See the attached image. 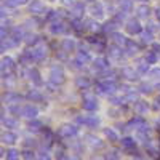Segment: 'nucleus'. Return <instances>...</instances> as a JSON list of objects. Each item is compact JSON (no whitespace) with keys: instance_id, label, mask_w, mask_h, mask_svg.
<instances>
[{"instance_id":"nucleus-1","label":"nucleus","mask_w":160,"mask_h":160,"mask_svg":"<svg viewBox=\"0 0 160 160\" xmlns=\"http://www.w3.org/2000/svg\"><path fill=\"white\" fill-rule=\"evenodd\" d=\"M115 88H117V85L112 80H102V82H99L96 85L98 93H112V91H115Z\"/></svg>"},{"instance_id":"nucleus-2","label":"nucleus","mask_w":160,"mask_h":160,"mask_svg":"<svg viewBox=\"0 0 160 160\" xmlns=\"http://www.w3.org/2000/svg\"><path fill=\"white\" fill-rule=\"evenodd\" d=\"M50 82L55 83V85H61V83L64 82V72H62V69L53 68V69L50 71Z\"/></svg>"},{"instance_id":"nucleus-3","label":"nucleus","mask_w":160,"mask_h":160,"mask_svg":"<svg viewBox=\"0 0 160 160\" xmlns=\"http://www.w3.org/2000/svg\"><path fill=\"white\" fill-rule=\"evenodd\" d=\"M125 28H127V32H128V34H133V35L142 32V28H141V24H139L138 19H130V21L125 24Z\"/></svg>"},{"instance_id":"nucleus-4","label":"nucleus","mask_w":160,"mask_h":160,"mask_svg":"<svg viewBox=\"0 0 160 160\" xmlns=\"http://www.w3.org/2000/svg\"><path fill=\"white\" fill-rule=\"evenodd\" d=\"M77 131H78V128L75 125H62L59 128V135L62 138H71V136H75L77 135Z\"/></svg>"},{"instance_id":"nucleus-5","label":"nucleus","mask_w":160,"mask_h":160,"mask_svg":"<svg viewBox=\"0 0 160 160\" xmlns=\"http://www.w3.org/2000/svg\"><path fill=\"white\" fill-rule=\"evenodd\" d=\"M82 106H83V109H85V111L93 112V111H96V109H98V101H96L95 96H85Z\"/></svg>"},{"instance_id":"nucleus-6","label":"nucleus","mask_w":160,"mask_h":160,"mask_svg":"<svg viewBox=\"0 0 160 160\" xmlns=\"http://www.w3.org/2000/svg\"><path fill=\"white\" fill-rule=\"evenodd\" d=\"M50 32L51 34H66L68 32V28H66V24L61 22V21H53L50 24Z\"/></svg>"},{"instance_id":"nucleus-7","label":"nucleus","mask_w":160,"mask_h":160,"mask_svg":"<svg viewBox=\"0 0 160 160\" xmlns=\"http://www.w3.org/2000/svg\"><path fill=\"white\" fill-rule=\"evenodd\" d=\"M31 53H32V59L37 61V62L38 61H43L45 56H47V50L43 47H35V48L31 50Z\"/></svg>"},{"instance_id":"nucleus-8","label":"nucleus","mask_w":160,"mask_h":160,"mask_svg":"<svg viewBox=\"0 0 160 160\" xmlns=\"http://www.w3.org/2000/svg\"><path fill=\"white\" fill-rule=\"evenodd\" d=\"M13 69H15V61L8 56H3L2 58V75H5L8 71L13 72Z\"/></svg>"},{"instance_id":"nucleus-9","label":"nucleus","mask_w":160,"mask_h":160,"mask_svg":"<svg viewBox=\"0 0 160 160\" xmlns=\"http://www.w3.org/2000/svg\"><path fill=\"white\" fill-rule=\"evenodd\" d=\"M37 114H38V111H37L35 106L28 104V106H24V108H22V115H24V117H28V118H35Z\"/></svg>"},{"instance_id":"nucleus-10","label":"nucleus","mask_w":160,"mask_h":160,"mask_svg":"<svg viewBox=\"0 0 160 160\" xmlns=\"http://www.w3.org/2000/svg\"><path fill=\"white\" fill-rule=\"evenodd\" d=\"M29 11L38 15V13H43V11H45V7H43V3L40 2V0H34V2L29 5Z\"/></svg>"},{"instance_id":"nucleus-11","label":"nucleus","mask_w":160,"mask_h":160,"mask_svg":"<svg viewBox=\"0 0 160 160\" xmlns=\"http://www.w3.org/2000/svg\"><path fill=\"white\" fill-rule=\"evenodd\" d=\"M111 37H112V40H114V43L118 45V47H125V43L128 42V40L125 38V35L120 34V32H112Z\"/></svg>"},{"instance_id":"nucleus-12","label":"nucleus","mask_w":160,"mask_h":160,"mask_svg":"<svg viewBox=\"0 0 160 160\" xmlns=\"http://www.w3.org/2000/svg\"><path fill=\"white\" fill-rule=\"evenodd\" d=\"M2 142L3 144H13V142H16V135L13 131H3L2 133Z\"/></svg>"},{"instance_id":"nucleus-13","label":"nucleus","mask_w":160,"mask_h":160,"mask_svg":"<svg viewBox=\"0 0 160 160\" xmlns=\"http://www.w3.org/2000/svg\"><path fill=\"white\" fill-rule=\"evenodd\" d=\"M21 99H22V96L21 95H16V93H13V91L5 93V95H3V101L5 102H19Z\"/></svg>"},{"instance_id":"nucleus-14","label":"nucleus","mask_w":160,"mask_h":160,"mask_svg":"<svg viewBox=\"0 0 160 160\" xmlns=\"http://www.w3.org/2000/svg\"><path fill=\"white\" fill-rule=\"evenodd\" d=\"M88 128H96L99 125V118L96 115H87L85 117V122H83Z\"/></svg>"},{"instance_id":"nucleus-15","label":"nucleus","mask_w":160,"mask_h":160,"mask_svg":"<svg viewBox=\"0 0 160 160\" xmlns=\"http://www.w3.org/2000/svg\"><path fill=\"white\" fill-rule=\"evenodd\" d=\"M90 13L93 15V18H102L104 16V11H102L101 5H98V3H93L90 7Z\"/></svg>"},{"instance_id":"nucleus-16","label":"nucleus","mask_w":160,"mask_h":160,"mask_svg":"<svg viewBox=\"0 0 160 160\" xmlns=\"http://www.w3.org/2000/svg\"><path fill=\"white\" fill-rule=\"evenodd\" d=\"M83 11H85L83 3H80V2L72 3V13H74V16H75V18H80V16L83 15Z\"/></svg>"},{"instance_id":"nucleus-17","label":"nucleus","mask_w":160,"mask_h":160,"mask_svg":"<svg viewBox=\"0 0 160 160\" xmlns=\"http://www.w3.org/2000/svg\"><path fill=\"white\" fill-rule=\"evenodd\" d=\"M122 146L127 149V151H135L136 149V141L133 138H123L122 139Z\"/></svg>"},{"instance_id":"nucleus-18","label":"nucleus","mask_w":160,"mask_h":160,"mask_svg":"<svg viewBox=\"0 0 160 160\" xmlns=\"http://www.w3.org/2000/svg\"><path fill=\"white\" fill-rule=\"evenodd\" d=\"M109 56L114 58V59H118V58H122V56H123V53L120 51L118 45H112V47L109 48Z\"/></svg>"},{"instance_id":"nucleus-19","label":"nucleus","mask_w":160,"mask_h":160,"mask_svg":"<svg viewBox=\"0 0 160 160\" xmlns=\"http://www.w3.org/2000/svg\"><path fill=\"white\" fill-rule=\"evenodd\" d=\"M122 72H123L125 78H128V80H136V78H138V71L131 69V68H125Z\"/></svg>"},{"instance_id":"nucleus-20","label":"nucleus","mask_w":160,"mask_h":160,"mask_svg":"<svg viewBox=\"0 0 160 160\" xmlns=\"http://www.w3.org/2000/svg\"><path fill=\"white\" fill-rule=\"evenodd\" d=\"M138 48H139V47H138V45H136L135 42H131V40H128V42L125 43V50H127V55H130V56H131V55H135V53L138 51Z\"/></svg>"},{"instance_id":"nucleus-21","label":"nucleus","mask_w":160,"mask_h":160,"mask_svg":"<svg viewBox=\"0 0 160 160\" xmlns=\"http://www.w3.org/2000/svg\"><path fill=\"white\" fill-rule=\"evenodd\" d=\"M75 85L78 87V88H88L90 87V80H88V77H77L75 78Z\"/></svg>"},{"instance_id":"nucleus-22","label":"nucleus","mask_w":160,"mask_h":160,"mask_svg":"<svg viewBox=\"0 0 160 160\" xmlns=\"http://www.w3.org/2000/svg\"><path fill=\"white\" fill-rule=\"evenodd\" d=\"M135 109H136V112L139 114V115H142V114H146L148 112V104H146L144 101H136V106H135Z\"/></svg>"},{"instance_id":"nucleus-23","label":"nucleus","mask_w":160,"mask_h":160,"mask_svg":"<svg viewBox=\"0 0 160 160\" xmlns=\"http://www.w3.org/2000/svg\"><path fill=\"white\" fill-rule=\"evenodd\" d=\"M120 10L125 11V13H130L133 10V3H131V0H120Z\"/></svg>"},{"instance_id":"nucleus-24","label":"nucleus","mask_w":160,"mask_h":160,"mask_svg":"<svg viewBox=\"0 0 160 160\" xmlns=\"http://www.w3.org/2000/svg\"><path fill=\"white\" fill-rule=\"evenodd\" d=\"M151 15V8L148 7V5H139V8H138V16L139 18H148Z\"/></svg>"},{"instance_id":"nucleus-25","label":"nucleus","mask_w":160,"mask_h":160,"mask_svg":"<svg viewBox=\"0 0 160 160\" xmlns=\"http://www.w3.org/2000/svg\"><path fill=\"white\" fill-rule=\"evenodd\" d=\"M2 122H3V125H5L7 128H16V127L19 125V123H18V120H16V118H11V117H10V118L3 117V118H2Z\"/></svg>"},{"instance_id":"nucleus-26","label":"nucleus","mask_w":160,"mask_h":160,"mask_svg":"<svg viewBox=\"0 0 160 160\" xmlns=\"http://www.w3.org/2000/svg\"><path fill=\"white\" fill-rule=\"evenodd\" d=\"M28 99H31V101H43V96L40 95V91L32 90V91L28 93Z\"/></svg>"},{"instance_id":"nucleus-27","label":"nucleus","mask_w":160,"mask_h":160,"mask_svg":"<svg viewBox=\"0 0 160 160\" xmlns=\"http://www.w3.org/2000/svg\"><path fill=\"white\" fill-rule=\"evenodd\" d=\"M152 34L151 31H146V32H141V43L146 45V43H151L152 42Z\"/></svg>"},{"instance_id":"nucleus-28","label":"nucleus","mask_w":160,"mask_h":160,"mask_svg":"<svg viewBox=\"0 0 160 160\" xmlns=\"http://www.w3.org/2000/svg\"><path fill=\"white\" fill-rule=\"evenodd\" d=\"M148 68H149V61L148 59H139V62H138V72L139 74H144V72H148Z\"/></svg>"},{"instance_id":"nucleus-29","label":"nucleus","mask_w":160,"mask_h":160,"mask_svg":"<svg viewBox=\"0 0 160 160\" xmlns=\"http://www.w3.org/2000/svg\"><path fill=\"white\" fill-rule=\"evenodd\" d=\"M72 28H74V31H75V32H78V34H80V32H83V31H85V22L82 24V22L78 21V18H75V19L72 21Z\"/></svg>"},{"instance_id":"nucleus-30","label":"nucleus","mask_w":160,"mask_h":160,"mask_svg":"<svg viewBox=\"0 0 160 160\" xmlns=\"http://www.w3.org/2000/svg\"><path fill=\"white\" fill-rule=\"evenodd\" d=\"M104 136L108 138L109 141H117V139H118L117 133H115L114 130H111V128H104Z\"/></svg>"},{"instance_id":"nucleus-31","label":"nucleus","mask_w":160,"mask_h":160,"mask_svg":"<svg viewBox=\"0 0 160 160\" xmlns=\"http://www.w3.org/2000/svg\"><path fill=\"white\" fill-rule=\"evenodd\" d=\"M95 68L96 69H101V71L108 69V61H106L104 58H96L95 59Z\"/></svg>"},{"instance_id":"nucleus-32","label":"nucleus","mask_w":160,"mask_h":160,"mask_svg":"<svg viewBox=\"0 0 160 160\" xmlns=\"http://www.w3.org/2000/svg\"><path fill=\"white\" fill-rule=\"evenodd\" d=\"M114 29H115V22L114 21H111V22H106L102 28H101V31L104 32V34H112L114 32Z\"/></svg>"},{"instance_id":"nucleus-33","label":"nucleus","mask_w":160,"mask_h":160,"mask_svg":"<svg viewBox=\"0 0 160 160\" xmlns=\"http://www.w3.org/2000/svg\"><path fill=\"white\" fill-rule=\"evenodd\" d=\"M62 50L64 51H72L74 48H75V43L72 42V40H69V38H66V40H62Z\"/></svg>"},{"instance_id":"nucleus-34","label":"nucleus","mask_w":160,"mask_h":160,"mask_svg":"<svg viewBox=\"0 0 160 160\" xmlns=\"http://www.w3.org/2000/svg\"><path fill=\"white\" fill-rule=\"evenodd\" d=\"M29 75H31V80L35 83V85H40L42 83V78H40V74H38V71H35V69H32L31 72H29Z\"/></svg>"},{"instance_id":"nucleus-35","label":"nucleus","mask_w":160,"mask_h":160,"mask_svg":"<svg viewBox=\"0 0 160 160\" xmlns=\"http://www.w3.org/2000/svg\"><path fill=\"white\" fill-rule=\"evenodd\" d=\"M38 38H40V37H37V35H34V34L24 35V40H26V43H28V45H35V43H38Z\"/></svg>"},{"instance_id":"nucleus-36","label":"nucleus","mask_w":160,"mask_h":160,"mask_svg":"<svg viewBox=\"0 0 160 160\" xmlns=\"http://www.w3.org/2000/svg\"><path fill=\"white\" fill-rule=\"evenodd\" d=\"M142 123H144V120L141 117H135L133 120H130V122H128V128H133V127H138L139 128V125H142Z\"/></svg>"},{"instance_id":"nucleus-37","label":"nucleus","mask_w":160,"mask_h":160,"mask_svg":"<svg viewBox=\"0 0 160 160\" xmlns=\"http://www.w3.org/2000/svg\"><path fill=\"white\" fill-rule=\"evenodd\" d=\"M28 127H29V130H32V131H40V130H42V123H40L38 120H31Z\"/></svg>"},{"instance_id":"nucleus-38","label":"nucleus","mask_w":160,"mask_h":160,"mask_svg":"<svg viewBox=\"0 0 160 160\" xmlns=\"http://www.w3.org/2000/svg\"><path fill=\"white\" fill-rule=\"evenodd\" d=\"M77 58H78L80 61H82L83 64L90 61V55H88V53H87V51H83V50H80V51L77 53Z\"/></svg>"},{"instance_id":"nucleus-39","label":"nucleus","mask_w":160,"mask_h":160,"mask_svg":"<svg viewBox=\"0 0 160 160\" xmlns=\"http://www.w3.org/2000/svg\"><path fill=\"white\" fill-rule=\"evenodd\" d=\"M146 59L149 61V64H154L157 61V53L155 51H149L148 55H146Z\"/></svg>"},{"instance_id":"nucleus-40","label":"nucleus","mask_w":160,"mask_h":160,"mask_svg":"<svg viewBox=\"0 0 160 160\" xmlns=\"http://www.w3.org/2000/svg\"><path fill=\"white\" fill-rule=\"evenodd\" d=\"M47 18H48V21H59V13L58 11H48Z\"/></svg>"},{"instance_id":"nucleus-41","label":"nucleus","mask_w":160,"mask_h":160,"mask_svg":"<svg viewBox=\"0 0 160 160\" xmlns=\"http://www.w3.org/2000/svg\"><path fill=\"white\" fill-rule=\"evenodd\" d=\"M125 101H127V102H130V101H131V102H136V101H138V93H133V91L128 93V95L125 96Z\"/></svg>"},{"instance_id":"nucleus-42","label":"nucleus","mask_w":160,"mask_h":160,"mask_svg":"<svg viewBox=\"0 0 160 160\" xmlns=\"http://www.w3.org/2000/svg\"><path fill=\"white\" fill-rule=\"evenodd\" d=\"M10 114H13V115H22V108H18V106H10Z\"/></svg>"},{"instance_id":"nucleus-43","label":"nucleus","mask_w":160,"mask_h":160,"mask_svg":"<svg viewBox=\"0 0 160 160\" xmlns=\"http://www.w3.org/2000/svg\"><path fill=\"white\" fill-rule=\"evenodd\" d=\"M22 157H24V158H35V157H37V154H35L34 151H31V149H24Z\"/></svg>"},{"instance_id":"nucleus-44","label":"nucleus","mask_w":160,"mask_h":160,"mask_svg":"<svg viewBox=\"0 0 160 160\" xmlns=\"http://www.w3.org/2000/svg\"><path fill=\"white\" fill-rule=\"evenodd\" d=\"M7 158H13V160H15V158H18V151L16 149H10L8 152H7Z\"/></svg>"},{"instance_id":"nucleus-45","label":"nucleus","mask_w":160,"mask_h":160,"mask_svg":"<svg viewBox=\"0 0 160 160\" xmlns=\"http://www.w3.org/2000/svg\"><path fill=\"white\" fill-rule=\"evenodd\" d=\"M151 90H152V87L149 83H141L139 85V91H142V93H151Z\"/></svg>"},{"instance_id":"nucleus-46","label":"nucleus","mask_w":160,"mask_h":160,"mask_svg":"<svg viewBox=\"0 0 160 160\" xmlns=\"http://www.w3.org/2000/svg\"><path fill=\"white\" fill-rule=\"evenodd\" d=\"M90 144L93 146V148H102V142H99L96 138H93V136H90Z\"/></svg>"},{"instance_id":"nucleus-47","label":"nucleus","mask_w":160,"mask_h":160,"mask_svg":"<svg viewBox=\"0 0 160 160\" xmlns=\"http://www.w3.org/2000/svg\"><path fill=\"white\" fill-rule=\"evenodd\" d=\"M19 3H21V0H5V5L7 7H11V8L13 7H18Z\"/></svg>"},{"instance_id":"nucleus-48","label":"nucleus","mask_w":160,"mask_h":160,"mask_svg":"<svg viewBox=\"0 0 160 160\" xmlns=\"http://www.w3.org/2000/svg\"><path fill=\"white\" fill-rule=\"evenodd\" d=\"M85 29H88V31H96V24L93 22V21H87V22H85Z\"/></svg>"},{"instance_id":"nucleus-49","label":"nucleus","mask_w":160,"mask_h":160,"mask_svg":"<svg viewBox=\"0 0 160 160\" xmlns=\"http://www.w3.org/2000/svg\"><path fill=\"white\" fill-rule=\"evenodd\" d=\"M37 157H40V158H50V155H48L47 149H42V151H38V152H37Z\"/></svg>"},{"instance_id":"nucleus-50","label":"nucleus","mask_w":160,"mask_h":160,"mask_svg":"<svg viewBox=\"0 0 160 160\" xmlns=\"http://www.w3.org/2000/svg\"><path fill=\"white\" fill-rule=\"evenodd\" d=\"M149 75H151L152 78H160V69H152V71L149 72Z\"/></svg>"},{"instance_id":"nucleus-51","label":"nucleus","mask_w":160,"mask_h":160,"mask_svg":"<svg viewBox=\"0 0 160 160\" xmlns=\"http://www.w3.org/2000/svg\"><path fill=\"white\" fill-rule=\"evenodd\" d=\"M104 157H106V158H117L118 155H117V152H115V151H111V152H108V154H106Z\"/></svg>"},{"instance_id":"nucleus-52","label":"nucleus","mask_w":160,"mask_h":160,"mask_svg":"<svg viewBox=\"0 0 160 160\" xmlns=\"http://www.w3.org/2000/svg\"><path fill=\"white\" fill-rule=\"evenodd\" d=\"M152 51H155L157 53V55H160V43H152Z\"/></svg>"},{"instance_id":"nucleus-53","label":"nucleus","mask_w":160,"mask_h":160,"mask_svg":"<svg viewBox=\"0 0 160 160\" xmlns=\"http://www.w3.org/2000/svg\"><path fill=\"white\" fill-rule=\"evenodd\" d=\"M120 101H122V99L117 98V96H115V98H111V102H112V104H120Z\"/></svg>"},{"instance_id":"nucleus-54","label":"nucleus","mask_w":160,"mask_h":160,"mask_svg":"<svg viewBox=\"0 0 160 160\" xmlns=\"http://www.w3.org/2000/svg\"><path fill=\"white\" fill-rule=\"evenodd\" d=\"M26 146H28V148H31V146H34L32 139H26Z\"/></svg>"},{"instance_id":"nucleus-55","label":"nucleus","mask_w":160,"mask_h":160,"mask_svg":"<svg viewBox=\"0 0 160 160\" xmlns=\"http://www.w3.org/2000/svg\"><path fill=\"white\" fill-rule=\"evenodd\" d=\"M155 102H157V108H160V96H157V99H155Z\"/></svg>"},{"instance_id":"nucleus-56","label":"nucleus","mask_w":160,"mask_h":160,"mask_svg":"<svg viewBox=\"0 0 160 160\" xmlns=\"http://www.w3.org/2000/svg\"><path fill=\"white\" fill-rule=\"evenodd\" d=\"M155 15H157V18H158V21H160V8L155 11Z\"/></svg>"},{"instance_id":"nucleus-57","label":"nucleus","mask_w":160,"mask_h":160,"mask_svg":"<svg viewBox=\"0 0 160 160\" xmlns=\"http://www.w3.org/2000/svg\"><path fill=\"white\" fill-rule=\"evenodd\" d=\"M138 2H148V0H138Z\"/></svg>"},{"instance_id":"nucleus-58","label":"nucleus","mask_w":160,"mask_h":160,"mask_svg":"<svg viewBox=\"0 0 160 160\" xmlns=\"http://www.w3.org/2000/svg\"><path fill=\"white\" fill-rule=\"evenodd\" d=\"M157 88H158V90H160V85H157Z\"/></svg>"},{"instance_id":"nucleus-59","label":"nucleus","mask_w":160,"mask_h":160,"mask_svg":"<svg viewBox=\"0 0 160 160\" xmlns=\"http://www.w3.org/2000/svg\"><path fill=\"white\" fill-rule=\"evenodd\" d=\"M22 2H26V0H21V3H22Z\"/></svg>"},{"instance_id":"nucleus-60","label":"nucleus","mask_w":160,"mask_h":160,"mask_svg":"<svg viewBox=\"0 0 160 160\" xmlns=\"http://www.w3.org/2000/svg\"><path fill=\"white\" fill-rule=\"evenodd\" d=\"M158 127H160V122H158Z\"/></svg>"}]
</instances>
